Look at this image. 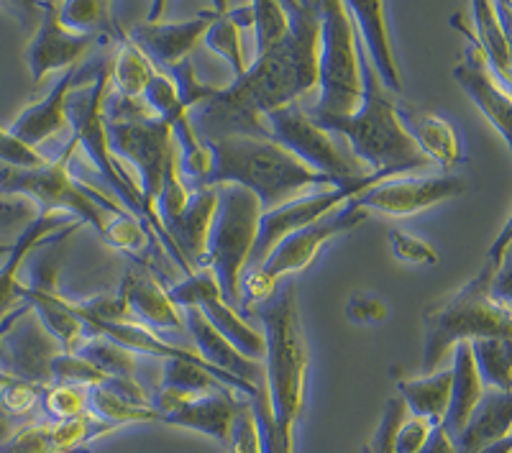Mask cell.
Returning <instances> with one entry per match:
<instances>
[{
	"label": "cell",
	"instance_id": "36",
	"mask_svg": "<svg viewBox=\"0 0 512 453\" xmlns=\"http://www.w3.org/2000/svg\"><path fill=\"white\" fill-rule=\"evenodd\" d=\"M251 413H254L256 433H259V451L262 453H295V438L285 436L272 415V402H269L267 382L264 374L256 379V390L249 397Z\"/></svg>",
	"mask_w": 512,
	"mask_h": 453
},
{
	"label": "cell",
	"instance_id": "32",
	"mask_svg": "<svg viewBox=\"0 0 512 453\" xmlns=\"http://www.w3.org/2000/svg\"><path fill=\"white\" fill-rule=\"evenodd\" d=\"M172 141L177 149V172H180L182 185L190 192L205 190V182L213 172V154H210L208 141L200 139L198 131L192 128L190 113L172 123Z\"/></svg>",
	"mask_w": 512,
	"mask_h": 453
},
{
	"label": "cell",
	"instance_id": "41",
	"mask_svg": "<svg viewBox=\"0 0 512 453\" xmlns=\"http://www.w3.org/2000/svg\"><path fill=\"white\" fill-rule=\"evenodd\" d=\"M149 226L139 221L134 213H128L126 208L116 210L105 223V231L100 239L105 244H111L113 249H121L126 254H139V251L149 249Z\"/></svg>",
	"mask_w": 512,
	"mask_h": 453
},
{
	"label": "cell",
	"instance_id": "9",
	"mask_svg": "<svg viewBox=\"0 0 512 453\" xmlns=\"http://www.w3.org/2000/svg\"><path fill=\"white\" fill-rule=\"evenodd\" d=\"M105 136H108V149L116 159H126L131 167L139 172V192L146 208V221L149 226L157 228L159 241L169 249V254L175 256V262L180 264L182 272L190 277V269L182 262L172 241L167 239V233L159 226L157 215H154V205H157L159 192H162L164 169H167V159L175 149L172 141V126L159 118L144 116V118H126V121H105Z\"/></svg>",
	"mask_w": 512,
	"mask_h": 453
},
{
	"label": "cell",
	"instance_id": "22",
	"mask_svg": "<svg viewBox=\"0 0 512 453\" xmlns=\"http://www.w3.org/2000/svg\"><path fill=\"white\" fill-rule=\"evenodd\" d=\"M118 295L126 302L131 320L144 326L146 331H187L182 308H177L175 302L169 300L157 274L146 264H136L134 269H128L121 287H118Z\"/></svg>",
	"mask_w": 512,
	"mask_h": 453
},
{
	"label": "cell",
	"instance_id": "28",
	"mask_svg": "<svg viewBox=\"0 0 512 453\" xmlns=\"http://www.w3.org/2000/svg\"><path fill=\"white\" fill-rule=\"evenodd\" d=\"M512 397L502 395V392H484L482 402L464 425L456 441V453H477L482 448L492 446V443L510 438L512 425Z\"/></svg>",
	"mask_w": 512,
	"mask_h": 453
},
{
	"label": "cell",
	"instance_id": "8",
	"mask_svg": "<svg viewBox=\"0 0 512 453\" xmlns=\"http://www.w3.org/2000/svg\"><path fill=\"white\" fill-rule=\"evenodd\" d=\"M318 88L320 98L310 116H351L361 105L359 44L349 11L338 0L318 3Z\"/></svg>",
	"mask_w": 512,
	"mask_h": 453
},
{
	"label": "cell",
	"instance_id": "10",
	"mask_svg": "<svg viewBox=\"0 0 512 453\" xmlns=\"http://www.w3.org/2000/svg\"><path fill=\"white\" fill-rule=\"evenodd\" d=\"M264 126L269 131V139L290 151L292 157L300 159L308 169L318 175L328 177L338 187H351L367 180L372 172H364L351 154L341 151L333 134L320 128L308 111L300 108V103H292L280 111H272L264 116Z\"/></svg>",
	"mask_w": 512,
	"mask_h": 453
},
{
	"label": "cell",
	"instance_id": "50",
	"mask_svg": "<svg viewBox=\"0 0 512 453\" xmlns=\"http://www.w3.org/2000/svg\"><path fill=\"white\" fill-rule=\"evenodd\" d=\"M346 315L356 326H369V323H382L387 318V305L379 295L372 292H354L346 305Z\"/></svg>",
	"mask_w": 512,
	"mask_h": 453
},
{
	"label": "cell",
	"instance_id": "33",
	"mask_svg": "<svg viewBox=\"0 0 512 453\" xmlns=\"http://www.w3.org/2000/svg\"><path fill=\"white\" fill-rule=\"evenodd\" d=\"M113 39H118V52L111 62V90L126 100H141L146 85L152 82L157 70L121 29H116Z\"/></svg>",
	"mask_w": 512,
	"mask_h": 453
},
{
	"label": "cell",
	"instance_id": "19",
	"mask_svg": "<svg viewBox=\"0 0 512 453\" xmlns=\"http://www.w3.org/2000/svg\"><path fill=\"white\" fill-rule=\"evenodd\" d=\"M82 226L77 218L64 213H52V210H39L34 215V221L18 233V239L13 241L11 254L6 256V262L0 267V323L11 313H16L24 302V279H21V269H24L26 259L39 249L41 244H47L49 239L59 236L64 231H77Z\"/></svg>",
	"mask_w": 512,
	"mask_h": 453
},
{
	"label": "cell",
	"instance_id": "7",
	"mask_svg": "<svg viewBox=\"0 0 512 453\" xmlns=\"http://www.w3.org/2000/svg\"><path fill=\"white\" fill-rule=\"evenodd\" d=\"M216 192L218 203L205 246V269L216 279L223 302L236 310L241 302V277L249 267L259 215L264 210L244 187L221 185Z\"/></svg>",
	"mask_w": 512,
	"mask_h": 453
},
{
	"label": "cell",
	"instance_id": "53",
	"mask_svg": "<svg viewBox=\"0 0 512 453\" xmlns=\"http://www.w3.org/2000/svg\"><path fill=\"white\" fill-rule=\"evenodd\" d=\"M418 453H456V441L446 430V425L438 423L433 425L431 436H428V441L423 443Z\"/></svg>",
	"mask_w": 512,
	"mask_h": 453
},
{
	"label": "cell",
	"instance_id": "15",
	"mask_svg": "<svg viewBox=\"0 0 512 453\" xmlns=\"http://www.w3.org/2000/svg\"><path fill=\"white\" fill-rule=\"evenodd\" d=\"M451 26H454L459 34H464V41H466L464 62L454 67V80L459 82L461 88H464V93L472 98V103L477 105L479 113L492 123V128H495L497 134L510 144L512 141L510 90L497 80L495 72L489 70L487 57H484V52L479 49L472 29H466V24H461L459 21V13L451 16Z\"/></svg>",
	"mask_w": 512,
	"mask_h": 453
},
{
	"label": "cell",
	"instance_id": "55",
	"mask_svg": "<svg viewBox=\"0 0 512 453\" xmlns=\"http://www.w3.org/2000/svg\"><path fill=\"white\" fill-rule=\"evenodd\" d=\"M13 433V423H11V418H8L6 413H3V410H0V443L6 441L8 436H11Z\"/></svg>",
	"mask_w": 512,
	"mask_h": 453
},
{
	"label": "cell",
	"instance_id": "34",
	"mask_svg": "<svg viewBox=\"0 0 512 453\" xmlns=\"http://www.w3.org/2000/svg\"><path fill=\"white\" fill-rule=\"evenodd\" d=\"M469 346L484 390L512 395L510 338H477Z\"/></svg>",
	"mask_w": 512,
	"mask_h": 453
},
{
	"label": "cell",
	"instance_id": "24",
	"mask_svg": "<svg viewBox=\"0 0 512 453\" xmlns=\"http://www.w3.org/2000/svg\"><path fill=\"white\" fill-rule=\"evenodd\" d=\"M216 203V187L192 192L187 208L162 226L190 272H195L198 267L205 269V246H208V231L213 223V213H216Z\"/></svg>",
	"mask_w": 512,
	"mask_h": 453
},
{
	"label": "cell",
	"instance_id": "14",
	"mask_svg": "<svg viewBox=\"0 0 512 453\" xmlns=\"http://www.w3.org/2000/svg\"><path fill=\"white\" fill-rule=\"evenodd\" d=\"M62 354L57 338L41 326L34 310L11 323L0 341V374L34 384L39 390L52 384V361Z\"/></svg>",
	"mask_w": 512,
	"mask_h": 453
},
{
	"label": "cell",
	"instance_id": "21",
	"mask_svg": "<svg viewBox=\"0 0 512 453\" xmlns=\"http://www.w3.org/2000/svg\"><path fill=\"white\" fill-rule=\"evenodd\" d=\"M349 11L351 24H354L356 41L361 52L369 59L372 70L377 72L384 90L400 95L402 93V75L397 67L395 49H392V36L387 29V8L379 0H349L344 3Z\"/></svg>",
	"mask_w": 512,
	"mask_h": 453
},
{
	"label": "cell",
	"instance_id": "5",
	"mask_svg": "<svg viewBox=\"0 0 512 453\" xmlns=\"http://www.w3.org/2000/svg\"><path fill=\"white\" fill-rule=\"evenodd\" d=\"M264 333V382H267L272 415L285 436L295 438V425L303 415L308 387V343H305L295 282L277 287L256 310Z\"/></svg>",
	"mask_w": 512,
	"mask_h": 453
},
{
	"label": "cell",
	"instance_id": "2",
	"mask_svg": "<svg viewBox=\"0 0 512 453\" xmlns=\"http://www.w3.org/2000/svg\"><path fill=\"white\" fill-rule=\"evenodd\" d=\"M512 223L497 236L489 249L482 269L472 282H466L448 300L431 305L423 313V369L433 374L443 364V356L451 354L456 343H472L477 338H510V310L492 300V282L502 264L510 259Z\"/></svg>",
	"mask_w": 512,
	"mask_h": 453
},
{
	"label": "cell",
	"instance_id": "13",
	"mask_svg": "<svg viewBox=\"0 0 512 453\" xmlns=\"http://www.w3.org/2000/svg\"><path fill=\"white\" fill-rule=\"evenodd\" d=\"M367 221V210H361L354 203V198L346 200L341 208H336L333 213H328L326 218L310 223V226L300 228V231L290 233L280 244L269 251V256L264 259L262 269L267 277L277 279L280 282L287 274H300L310 267V264L318 259L320 249L333 241L336 236H344V233L354 231L356 226Z\"/></svg>",
	"mask_w": 512,
	"mask_h": 453
},
{
	"label": "cell",
	"instance_id": "52",
	"mask_svg": "<svg viewBox=\"0 0 512 453\" xmlns=\"http://www.w3.org/2000/svg\"><path fill=\"white\" fill-rule=\"evenodd\" d=\"M39 213L36 205L26 198H0V233L18 226H29L34 215Z\"/></svg>",
	"mask_w": 512,
	"mask_h": 453
},
{
	"label": "cell",
	"instance_id": "12",
	"mask_svg": "<svg viewBox=\"0 0 512 453\" xmlns=\"http://www.w3.org/2000/svg\"><path fill=\"white\" fill-rule=\"evenodd\" d=\"M167 295L177 308H198L210 326L216 328L241 356L251 361L264 359V333L251 326L249 320L241 318L236 310L228 308L221 297V290H218L216 279H213L208 269L192 272L190 277L169 287Z\"/></svg>",
	"mask_w": 512,
	"mask_h": 453
},
{
	"label": "cell",
	"instance_id": "56",
	"mask_svg": "<svg viewBox=\"0 0 512 453\" xmlns=\"http://www.w3.org/2000/svg\"><path fill=\"white\" fill-rule=\"evenodd\" d=\"M11 246H13V244H6V241H0V256H8V254H11Z\"/></svg>",
	"mask_w": 512,
	"mask_h": 453
},
{
	"label": "cell",
	"instance_id": "18",
	"mask_svg": "<svg viewBox=\"0 0 512 453\" xmlns=\"http://www.w3.org/2000/svg\"><path fill=\"white\" fill-rule=\"evenodd\" d=\"M41 24L29 44V72L34 85H41L54 72H67L77 67L82 54L93 47L95 41H105V36L75 34L64 29L59 21V3H39Z\"/></svg>",
	"mask_w": 512,
	"mask_h": 453
},
{
	"label": "cell",
	"instance_id": "4",
	"mask_svg": "<svg viewBox=\"0 0 512 453\" xmlns=\"http://www.w3.org/2000/svg\"><path fill=\"white\" fill-rule=\"evenodd\" d=\"M213 154V172L205 187L236 185L244 187L259 200L262 210H272L287 200L297 198V192L318 187L333 190L338 187L328 177L318 175L295 159L290 151L274 144L272 139L256 136H223L208 141Z\"/></svg>",
	"mask_w": 512,
	"mask_h": 453
},
{
	"label": "cell",
	"instance_id": "17",
	"mask_svg": "<svg viewBox=\"0 0 512 453\" xmlns=\"http://www.w3.org/2000/svg\"><path fill=\"white\" fill-rule=\"evenodd\" d=\"M105 64H108V59H95V62L85 64V67L77 64V67H70L67 72H62L59 80L49 88V93L41 95L36 103L26 105L24 113L16 118V123L8 131L21 144L31 146V149H39L52 136H59L62 131H67L70 128V121H67V98H70V93L77 85L95 80Z\"/></svg>",
	"mask_w": 512,
	"mask_h": 453
},
{
	"label": "cell",
	"instance_id": "26",
	"mask_svg": "<svg viewBox=\"0 0 512 453\" xmlns=\"http://www.w3.org/2000/svg\"><path fill=\"white\" fill-rule=\"evenodd\" d=\"M185 326L190 331L192 341L198 346L200 356L208 361L213 369L218 372L228 374V377H236V379H244V382L256 384V379L264 374V366L262 361H251L246 356H241L239 351L233 349L231 343L216 331V328L210 326L205 315L200 313L198 308H185Z\"/></svg>",
	"mask_w": 512,
	"mask_h": 453
},
{
	"label": "cell",
	"instance_id": "3",
	"mask_svg": "<svg viewBox=\"0 0 512 453\" xmlns=\"http://www.w3.org/2000/svg\"><path fill=\"white\" fill-rule=\"evenodd\" d=\"M359 44V41H356ZM359 67H361V105L351 116H308L326 128L328 134L344 136L349 141V154L356 162H364L372 167V172L384 175L387 180L400 177L410 169L428 167V159L420 154L418 146L402 128L400 116H397V103L390 93L382 88L377 72L372 70L369 59L359 49Z\"/></svg>",
	"mask_w": 512,
	"mask_h": 453
},
{
	"label": "cell",
	"instance_id": "44",
	"mask_svg": "<svg viewBox=\"0 0 512 453\" xmlns=\"http://www.w3.org/2000/svg\"><path fill=\"white\" fill-rule=\"evenodd\" d=\"M105 379H108V374L100 372L98 366L77 354H59L52 361V384H75V387L93 390Z\"/></svg>",
	"mask_w": 512,
	"mask_h": 453
},
{
	"label": "cell",
	"instance_id": "40",
	"mask_svg": "<svg viewBox=\"0 0 512 453\" xmlns=\"http://www.w3.org/2000/svg\"><path fill=\"white\" fill-rule=\"evenodd\" d=\"M59 21L64 29L75 34H95L103 36L100 31L116 34V26H108V3H93V0H70L59 3Z\"/></svg>",
	"mask_w": 512,
	"mask_h": 453
},
{
	"label": "cell",
	"instance_id": "49",
	"mask_svg": "<svg viewBox=\"0 0 512 453\" xmlns=\"http://www.w3.org/2000/svg\"><path fill=\"white\" fill-rule=\"evenodd\" d=\"M226 448L231 453H262L259 451V433H256L254 413H251L249 402L241 407L236 420H233V428H231V436H228Z\"/></svg>",
	"mask_w": 512,
	"mask_h": 453
},
{
	"label": "cell",
	"instance_id": "23",
	"mask_svg": "<svg viewBox=\"0 0 512 453\" xmlns=\"http://www.w3.org/2000/svg\"><path fill=\"white\" fill-rule=\"evenodd\" d=\"M397 116L402 128L408 131L413 144L418 146L428 162L441 164L443 169H456L464 162V149H461L459 131L441 113L423 111L410 103H397Z\"/></svg>",
	"mask_w": 512,
	"mask_h": 453
},
{
	"label": "cell",
	"instance_id": "38",
	"mask_svg": "<svg viewBox=\"0 0 512 453\" xmlns=\"http://www.w3.org/2000/svg\"><path fill=\"white\" fill-rule=\"evenodd\" d=\"M75 354L82 356V359H88L90 364L98 366L100 372H105L108 377L136 379V374H139V359H136V354L121 349L118 343L108 341L103 336L88 338Z\"/></svg>",
	"mask_w": 512,
	"mask_h": 453
},
{
	"label": "cell",
	"instance_id": "35",
	"mask_svg": "<svg viewBox=\"0 0 512 453\" xmlns=\"http://www.w3.org/2000/svg\"><path fill=\"white\" fill-rule=\"evenodd\" d=\"M88 413L103 420V423L113 425V428H121V425L128 423H159V415L154 407H141L123 400L121 395H116L105 384L88 390Z\"/></svg>",
	"mask_w": 512,
	"mask_h": 453
},
{
	"label": "cell",
	"instance_id": "27",
	"mask_svg": "<svg viewBox=\"0 0 512 453\" xmlns=\"http://www.w3.org/2000/svg\"><path fill=\"white\" fill-rule=\"evenodd\" d=\"M451 356H454V364H451V402H448L443 425L456 438L464 430V425L469 423V418L474 415L487 390H484L482 379L477 374L469 343H456L451 349Z\"/></svg>",
	"mask_w": 512,
	"mask_h": 453
},
{
	"label": "cell",
	"instance_id": "48",
	"mask_svg": "<svg viewBox=\"0 0 512 453\" xmlns=\"http://www.w3.org/2000/svg\"><path fill=\"white\" fill-rule=\"evenodd\" d=\"M49 157L52 154H41L39 149H31V146L21 144L8 128L0 126V164L16 169H36L44 167L49 162Z\"/></svg>",
	"mask_w": 512,
	"mask_h": 453
},
{
	"label": "cell",
	"instance_id": "47",
	"mask_svg": "<svg viewBox=\"0 0 512 453\" xmlns=\"http://www.w3.org/2000/svg\"><path fill=\"white\" fill-rule=\"evenodd\" d=\"M408 418V410L402 405L400 397H392L384 405L382 420H379L377 433L372 436V441L367 443V453H395V436L397 428L402 425V420Z\"/></svg>",
	"mask_w": 512,
	"mask_h": 453
},
{
	"label": "cell",
	"instance_id": "30",
	"mask_svg": "<svg viewBox=\"0 0 512 453\" xmlns=\"http://www.w3.org/2000/svg\"><path fill=\"white\" fill-rule=\"evenodd\" d=\"M472 18H474V39H477L479 49L484 52L489 62V70L495 72L497 80L510 90L512 80V49H510V29L502 24L497 3L489 0H474L472 3Z\"/></svg>",
	"mask_w": 512,
	"mask_h": 453
},
{
	"label": "cell",
	"instance_id": "39",
	"mask_svg": "<svg viewBox=\"0 0 512 453\" xmlns=\"http://www.w3.org/2000/svg\"><path fill=\"white\" fill-rule=\"evenodd\" d=\"M36 402L49 418V423L88 415V390L75 387V384H49V387L39 390Z\"/></svg>",
	"mask_w": 512,
	"mask_h": 453
},
{
	"label": "cell",
	"instance_id": "46",
	"mask_svg": "<svg viewBox=\"0 0 512 453\" xmlns=\"http://www.w3.org/2000/svg\"><path fill=\"white\" fill-rule=\"evenodd\" d=\"M390 249L397 262L415 264V267H436L438 251L428 241L415 239L405 231H390Z\"/></svg>",
	"mask_w": 512,
	"mask_h": 453
},
{
	"label": "cell",
	"instance_id": "20",
	"mask_svg": "<svg viewBox=\"0 0 512 453\" xmlns=\"http://www.w3.org/2000/svg\"><path fill=\"white\" fill-rule=\"evenodd\" d=\"M213 18H216V11H203L195 18L169 21V24L149 21V24H136L126 36L152 62V67H157V72H167L169 67H175L177 62L190 57L192 49L203 41Z\"/></svg>",
	"mask_w": 512,
	"mask_h": 453
},
{
	"label": "cell",
	"instance_id": "25",
	"mask_svg": "<svg viewBox=\"0 0 512 453\" xmlns=\"http://www.w3.org/2000/svg\"><path fill=\"white\" fill-rule=\"evenodd\" d=\"M246 402L249 400H241V397H236V392L226 387L221 392H213V395H203L198 400L187 402V405H182L175 413L164 415L159 423L198 430V433L213 438V441H218L226 448L233 420H236V415H239V410Z\"/></svg>",
	"mask_w": 512,
	"mask_h": 453
},
{
	"label": "cell",
	"instance_id": "37",
	"mask_svg": "<svg viewBox=\"0 0 512 453\" xmlns=\"http://www.w3.org/2000/svg\"><path fill=\"white\" fill-rule=\"evenodd\" d=\"M251 26L256 31L254 59L264 57L274 47H280L290 34V18H287L285 8H282V3H272V0L251 3Z\"/></svg>",
	"mask_w": 512,
	"mask_h": 453
},
{
	"label": "cell",
	"instance_id": "16",
	"mask_svg": "<svg viewBox=\"0 0 512 453\" xmlns=\"http://www.w3.org/2000/svg\"><path fill=\"white\" fill-rule=\"evenodd\" d=\"M466 190V180L459 175L441 177H392L379 185L369 187L361 195H356L354 203L361 210H377L395 218H408V215L423 213L433 205L451 200Z\"/></svg>",
	"mask_w": 512,
	"mask_h": 453
},
{
	"label": "cell",
	"instance_id": "31",
	"mask_svg": "<svg viewBox=\"0 0 512 453\" xmlns=\"http://www.w3.org/2000/svg\"><path fill=\"white\" fill-rule=\"evenodd\" d=\"M400 400L413 418H423L428 423H443L451 402V369H436L428 377L397 379Z\"/></svg>",
	"mask_w": 512,
	"mask_h": 453
},
{
	"label": "cell",
	"instance_id": "42",
	"mask_svg": "<svg viewBox=\"0 0 512 453\" xmlns=\"http://www.w3.org/2000/svg\"><path fill=\"white\" fill-rule=\"evenodd\" d=\"M164 75L175 82L177 98H180V105L185 108L187 113H192L195 108H200L203 103H208V100L218 93V88H213V85H205V82L198 80V75H195V64H192L190 57L182 59V62H177L175 67H169Z\"/></svg>",
	"mask_w": 512,
	"mask_h": 453
},
{
	"label": "cell",
	"instance_id": "54",
	"mask_svg": "<svg viewBox=\"0 0 512 453\" xmlns=\"http://www.w3.org/2000/svg\"><path fill=\"white\" fill-rule=\"evenodd\" d=\"M510 448H512V438H502V441L492 443V446L482 448V451L477 453H510Z\"/></svg>",
	"mask_w": 512,
	"mask_h": 453
},
{
	"label": "cell",
	"instance_id": "11",
	"mask_svg": "<svg viewBox=\"0 0 512 453\" xmlns=\"http://www.w3.org/2000/svg\"><path fill=\"white\" fill-rule=\"evenodd\" d=\"M384 180H387V177L372 172V175H369L364 182H359V185L310 192V195L292 198L272 210H264V213L259 215L256 241H254V249H251V256H249V267L246 269H259L264 264V259L269 256V251L280 244L285 236H290V233L310 226V223L320 221V218H326L328 213H333L336 208H341L346 200L356 198V195H361L364 190H369V187L379 185V182H384Z\"/></svg>",
	"mask_w": 512,
	"mask_h": 453
},
{
	"label": "cell",
	"instance_id": "6",
	"mask_svg": "<svg viewBox=\"0 0 512 453\" xmlns=\"http://www.w3.org/2000/svg\"><path fill=\"white\" fill-rule=\"evenodd\" d=\"M75 151L77 141L70 139L59 154L49 157L44 167L16 169L0 164V198H26L36 205V210L72 215L80 223H90L103 236L108 218L123 205L105 198L85 180H77L70 167Z\"/></svg>",
	"mask_w": 512,
	"mask_h": 453
},
{
	"label": "cell",
	"instance_id": "45",
	"mask_svg": "<svg viewBox=\"0 0 512 453\" xmlns=\"http://www.w3.org/2000/svg\"><path fill=\"white\" fill-rule=\"evenodd\" d=\"M0 453H57L49 423H26L0 443Z\"/></svg>",
	"mask_w": 512,
	"mask_h": 453
},
{
	"label": "cell",
	"instance_id": "51",
	"mask_svg": "<svg viewBox=\"0 0 512 453\" xmlns=\"http://www.w3.org/2000/svg\"><path fill=\"white\" fill-rule=\"evenodd\" d=\"M433 423L423 418H408L402 420V425L397 428V436H395V453H418L423 448V443L428 441L431 436Z\"/></svg>",
	"mask_w": 512,
	"mask_h": 453
},
{
	"label": "cell",
	"instance_id": "1",
	"mask_svg": "<svg viewBox=\"0 0 512 453\" xmlns=\"http://www.w3.org/2000/svg\"><path fill=\"white\" fill-rule=\"evenodd\" d=\"M290 18V34L280 47L249 64L244 77L231 80L228 88L190 113L192 128L200 139L223 136H256L269 139L264 116L318 88V3H282Z\"/></svg>",
	"mask_w": 512,
	"mask_h": 453
},
{
	"label": "cell",
	"instance_id": "43",
	"mask_svg": "<svg viewBox=\"0 0 512 453\" xmlns=\"http://www.w3.org/2000/svg\"><path fill=\"white\" fill-rule=\"evenodd\" d=\"M141 103L146 105V111L152 113L154 118L169 123V126L187 113L180 105V98H177L175 82L169 80L164 72H157V75L152 77V82L146 85L144 95H141Z\"/></svg>",
	"mask_w": 512,
	"mask_h": 453
},
{
	"label": "cell",
	"instance_id": "29",
	"mask_svg": "<svg viewBox=\"0 0 512 453\" xmlns=\"http://www.w3.org/2000/svg\"><path fill=\"white\" fill-rule=\"evenodd\" d=\"M216 18L208 26L203 36V44L223 57L233 72V80L246 75L249 70V59L244 54V39H241V29L251 26V3L249 6H233V3H218Z\"/></svg>",
	"mask_w": 512,
	"mask_h": 453
}]
</instances>
